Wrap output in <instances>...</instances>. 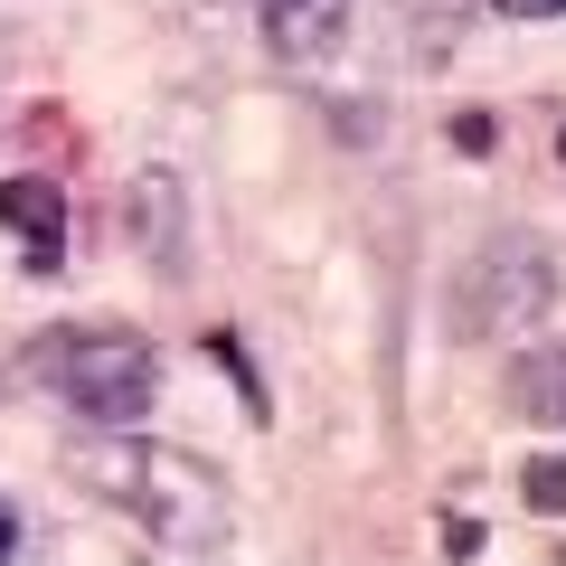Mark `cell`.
Instances as JSON below:
<instances>
[{
	"label": "cell",
	"instance_id": "1",
	"mask_svg": "<svg viewBox=\"0 0 566 566\" xmlns=\"http://www.w3.org/2000/svg\"><path fill=\"white\" fill-rule=\"evenodd\" d=\"M66 472H76V491H95L104 510H123L133 528H151L161 547H180V557H208V547H227V528H237V501H227V482L199 463V453L180 444H151L142 424H95L76 453H66Z\"/></svg>",
	"mask_w": 566,
	"mask_h": 566
},
{
	"label": "cell",
	"instance_id": "2",
	"mask_svg": "<svg viewBox=\"0 0 566 566\" xmlns=\"http://www.w3.org/2000/svg\"><path fill=\"white\" fill-rule=\"evenodd\" d=\"M29 378L57 406H76L85 424H151V406H161V349L123 322H76V331H48L29 349Z\"/></svg>",
	"mask_w": 566,
	"mask_h": 566
},
{
	"label": "cell",
	"instance_id": "3",
	"mask_svg": "<svg viewBox=\"0 0 566 566\" xmlns=\"http://www.w3.org/2000/svg\"><path fill=\"white\" fill-rule=\"evenodd\" d=\"M557 303V255L538 237H491L453 274V340H501V331L547 322Z\"/></svg>",
	"mask_w": 566,
	"mask_h": 566
},
{
	"label": "cell",
	"instance_id": "4",
	"mask_svg": "<svg viewBox=\"0 0 566 566\" xmlns=\"http://www.w3.org/2000/svg\"><path fill=\"white\" fill-rule=\"evenodd\" d=\"M0 227H20L29 264L57 274V264H66V180H57V170H20V180H0Z\"/></svg>",
	"mask_w": 566,
	"mask_h": 566
},
{
	"label": "cell",
	"instance_id": "5",
	"mask_svg": "<svg viewBox=\"0 0 566 566\" xmlns=\"http://www.w3.org/2000/svg\"><path fill=\"white\" fill-rule=\"evenodd\" d=\"M501 397H510V416H528V424H566V340L520 349L510 378H501Z\"/></svg>",
	"mask_w": 566,
	"mask_h": 566
},
{
	"label": "cell",
	"instance_id": "6",
	"mask_svg": "<svg viewBox=\"0 0 566 566\" xmlns=\"http://www.w3.org/2000/svg\"><path fill=\"white\" fill-rule=\"evenodd\" d=\"M133 237H142V255H161V274H180V180L170 170H151V180L133 189Z\"/></svg>",
	"mask_w": 566,
	"mask_h": 566
},
{
	"label": "cell",
	"instance_id": "7",
	"mask_svg": "<svg viewBox=\"0 0 566 566\" xmlns=\"http://www.w3.org/2000/svg\"><path fill=\"white\" fill-rule=\"evenodd\" d=\"M520 501L538 510V520H566V453H528V472H520Z\"/></svg>",
	"mask_w": 566,
	"mask_h": 566
},
{
	"label": "cell",
	"instance_id": "8",
	"mask_svg": "<svg viewBox=\"0 0 566 566\" xmlns=\"http://www.w3.org/2000/svg\"><path fill=\"white\" fill-rule=\"evenodd\" d=\"M444 557H482V520H444Z\"/></svg>",
	"mask_w": 566,
	"mask_h": 566
},
{
	"label": "cell",
	"instance_id": "9",
	"mask_svg": "<svg viewBox=\"0 0 566 566\" xmlns=\"http://www.w3.org/2000/svg\"><path fill=\"white\" fill-rule=\"evenodd\" d=\"M501 20H566V0H501Z\"/></svg>",
	"mask_w": 566,
	"mask_h": 566
},
{
	"label": "cell",
	"instance_id": "10",
	"mask_svg": "<svg viewBox=\"0 0 566 566\" xmlns=\"http://www.w3.org/2000/svg\"><path fill=\"white\" fill-rule=\"evenodd\" d=\"M10 557H20V510L0 501V566H10Z\"/></svg>",
	"mask_w": 566,
	"mask_h": 566
},
{
	"label": "cell",
	"instance_id": "11",
	"mask_svg": "<svg viewBox=\"0 0 566 566\" xmlns=\"http://www.w3.org/2000/svg\"><path fill=\"white\" fill-rule=\"evenodd\" d=\"M255 10H264V20H283V10H303V0H255Z\"/></svg>",
	"mask_w": 566,
	"mask_h": 566
},
{
	"label": "cell",
	"instance_id": "12",
	"mask_svg": "<svg viewBox=\"0 0 566 566\" xmlns=\"http://www.w3.org/2000/svg\"><path fill=\"white\" fill-rule=\"evenodd\" d=\"M557 151H566V142H557Z\"/></svg>",
	"mask_w": 566,
	"mask_h": 566
}]
</instances>
